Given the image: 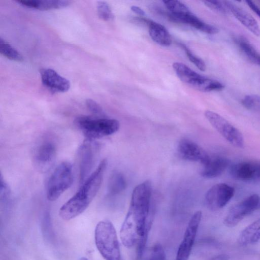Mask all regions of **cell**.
I'll return each instance as SVG.
<instances>
[{
    "instance_id": "5bb4252c",
    "label": "cell",
    "mask_w": 260,
    "mask_h": 260,
    "mask_svg": "<svg viewBox=\"0 0 260 260\" xmlns=\"http://www.w3.org/2000/svg\"><path fill=\"white\" fill-rule=\"evenodd\" d=\"M40 75L43 85L53 92H66L70 88V81L52 69H42Z\"/></svg>"
},
{
    "instance_id": "2e32d148",
    "label": "cell",
    "mask_w": 260,
    "mask_h": 260,
    "mask_svg": "<svg viewBox=\"0 0 260 260\" xmlns=\"http://www.w3.org/2000/svg\"><path fill=\"white\" fill-rule=\"evenodd\" d=\"M172 66L176 74L181 81L200 91L206 77L197 73L181 62H175Z\"/></svg>"
},
{
    "instance_id": "d6a6232c",
    "label": "cell",
    "mask_w": 260,
    "mask_h": 260,
    "mask_svg": "<svg viewBox=\"0 0 260 260\" xmlns=\"http://www.w3.org/2000/svg\"><path fill=\"white\" fill-rule=\"evenodd\" d=\"M86 105L88 110L96 115L103 116L104 115L103 110L101 106L92 99L86 101Z\"/></svg>"
},
{
    "instance_id": "8fae6325",
    "label": "cell",
    "mask_w": 260,
    "mask_h": 260,
    "mask_svg": "<svg viewBox=\"0 0 260 260\" xmlns=\"http://www.w3.org/2000/svg\"><path fill=\"white\" fill-rule=\"evenodd\" d=\"M231 176L235 179L244 182H260V162L243 161L231 166Z\"/></svg>"
},
{
    "instance_id": "cb8c5ba5",
    "label": "cell",
    "mask_w": 260,
    "mask_h": 260,
    "mask_svg": "<svg viewBox=\"0 0 260 260\" xmlns=\"http://www.w3.org/2000/svg\"><path fill=\"white\" fill-rule=\"evenodd\" d=\"M0 52L10 60L17 61L23 60V57L21 54L2 37L0 38Z\"/></svg>"
},
{
    "instance_id": "9c48e42d",
    "label": "cell",
    "mask_w": 260,
    "mask_h": 260,
    "mask_svg": "<svg viewBox=\"0 0 260 260\" xmlns=\"http://www.w3.org/2000/svg\"><path fill=\"white\" fill-rule=\"evenodd\" d=\"M56 154V147L53 143L44 141L34 150L32 160L35 167L42 173L48 171L55 162Z\"/></svg>"
},
{
    "instance_id": "8d00e7d4",
    "label": "cell",
    "mask_w": 260,
    "mask_h": 260,
    "mask_svg": "<svg viewBox=\"0 0 260 260\" xmlns=\"http://www.w3.org/2000/svg\"><path fill=\"white\" fill-rule=\"evenodd\" d=\"M230 257L226 254H220L213 257L211 260H229Z\"/></svg>"
},
{
    "instance_id": "4dcf8cb0",
    "label": "cell",
    "mask_w": 260,
    "mask_h": 260,
    "mask_svg": "<svg viewBox=\"0 0 260 260\" xmlns=\"http://www.w3.org/2000/svg\"><path fill=\"white\" fill-rule=\"evenodd\" d=\"M202 2L207 7L212 9V10L222 13L223 14H226L229 12V11L226 7L223 1H203Z\"/></svg>"
},
{
    "instance_id": "ac0fdd59",
    "label": "cell",
    "mask_w": 260,
    "mask_h": 260,
    "mask_svg": "<svg viewBox=\"0 0 260 260\" xmlns=\"http://www.w3.org/2000/svg\"><path fill=\"white\" fill-rule=\"evenodd\" d=\"M230 165V161L223 156L211 157L203 165L201 175L206 178H214L220 176Z\"/></svg>"
},
{
    "instance_id": "836d02e7",
    "label": "cell",
    "mask_w": 260,
    "mask_h": 260,
    "mask_svg": "<svg viewBox=\"0 0 260 260\" xmlns=\"http://www.w3.org/2000/svg\"><path fill=\"white\" fill-rule=\"evenodd\" d=\"M0 180V198L1 201H5L8 199L10 195V188L3 178L2 174Z\"/></svg>"
},
{
    "instance_id": "5b68a950",
    "label": "cell",
    "mask_w": 260,
    "mask_h": 260,
    "mask_svg": "<svg viewBox=\"0 0 260 260\" xmlns=\"http://www.w3.org/2000/svg\"><path fill=\"white\" fill-rule=\"evenodd\" d=\"M73 182L72 166L63 161L55 169L47 184L46 196L48 200H56L71 187Z\"/></svg>"
},
{
    "instance_id": "603a6c76",
    "label": "cell",
    "mask_w": 260,
    "mask_h": 260,
    "mask_svg": "<svg viewBox=\"0 0 260 260\" xmlns=\"http://www.w3.org/2000/svg\"><path fill=\"white\" fill-rule=\"evenodd\" d=\"M126 186V180L123 174L114 171L111 174L108 180L107 194L109 196L117 195L125 189Z\"/></svg>"
},
{
    "instance_id": "4316f807",
    "label": "cell",
    "mask_w": 260,
    "mask_h": 260,
    "mask_svg": "<svg viewBox=\"0 0 260 260\" xmlns=\"http://www.w3.org/2000/svg\"><path fill=\"white\" fill-rule=\"evenodd\" d=\"M241 103L248 110L260 113V96L255 94L246 95L243 98Z\"/></svg>"
},
{
    "instance_id": "8992f818",
    "label": "cell",
    "mask_w": 260,
    "mask_h": 260,
    "mask_svg": "<svg viewBox=\"0 0 260 260\" xmlns=\"http://www.w3.org/2000/svg\"><path fill=\"white\" fill-rule=\"evenodd\" d=\"M205 116L211 125L231 144L237 148H243L244 139L241 132L218 113L207 110Z\"/></svg>"
},
{
    "instance_id": "7402d4cb",
    "label": "cell",
    "mask_w": 260,
    "mask_h": 260,
    "mask_svg": "<svg viewBox=\"0 0 260 260\" xmlns=\"http://www.w3.org/2000/svg\"><path fill=\"white\" fill-rule=\"evenodd\" d=\"M260 240V218L248 225L240 233V243L247 245L257 243Z\"/></svg>"
},
{
    "instance_id": "83f0119b",
    "label": "cell",
    "mask_w": 260,
    "mask_h": 260,
    "mask_svg": "<svg viewBox=\"0 0 260 260\" xmlns=\"http://www.w3.org/2000/svg\"><path fill=\"white\" fill-rule=\"evenodd\" d=\"M151 219L152 218H151L149 220H147L144 234L142 236L139 237L137 240L136 247V260H141L142 257L144 250L147 240L148 234L151 227Z\"/></svg>"
},
{
    "instance_id": "6da1fadb",
    "label": "cell",
    "mask_w": 260,
    "mask_h": 260,
    "mask_svg": "<svg viewBox=\"0 0 260 260\" xmlns=\"http://www.w3.org/2000/svg\"><path fill=\"white\" fill-rule=\"evenodd\" d=\"M107 166V160L103 159L77 192L61 207L59 215L62 219L71 220L87 208L101 187Z\"/></svg>"
},
{
    "instance_id": "ffe728a7",
    "label": "cell",
    "mask_w": 260,
    "mask_h": 260,
    "mask_svg": "<svg viewBox=\"0 0 260 260\" xmlns=\"http://www.w3.org/2000/svg\"><path fill=\"white\" fill-rule=\"evenodd\" d=\"M142 20L148 26L149 35L154 42L162 46L172 44L171 36L165 26L152 20Z\"/></svg>"
},
{
    "instance_id": "d6986e66",
    "label": "cell",
    "mask_w": 260,
    "mask_h": 260,
    "mask_svg": "<svg viewBox=\"0 0 260 260\" xmlns=\"http://www.w3.org/2000/svg\"><path fill=\"white\" fill-rule=\"evenodd\" d=\"M120 236L122 243L127 248L132 247L139 238L136 223L128 213L121 225Z\"/></svg>"
},
{
    "instance_id": "4fadbf2b",
    "label": "cell",
    "mask_w": 260,
    "mask_h": 260,
    "mask_svg": "<svg viewBox=\"0 0 260 260\" xmlns=\"http://www.w3.org/2000/svg\"><path fill=\"white\" fill-rule=\"evenodd\" d=\"M179 156L183 159L198 161L205 165L210 155L198 144L191 140L184 139L180 141L177 148Z\"/></svg>"
},
{
    "instance_id": "74e56055",
    "label": "cell",
    "mask_w": 260,
    "mask_h": 260,
    "mask_svg": "<svg viewBox=\"0 0 260 260\" xmlns=\"http://www.w3.org/2000/svg\"><path fill=\"white\" fill-rule=\"evenodd\" d=\"M78 260H88V259L85 257L80 258Z\"/></svg>"
},
{
    "instance_id": "d4e9b609",
    "label": "cell",
    "mask_w": 260,
    "mask_h": 260,
    "mask_svg": "<svg viewBox=\"0 0 260 260\" xmlns=\"http://www.w3.org/2000/svg\"><path fill=\"white\" fill-rule=\"evenodd\" d=\"M241 49L253 62L260 66V53L246 40L241 39L238 41Z\"/></svg>"
},
{
    "instance_id": "e575fe53",
    "label": "cell",
    "mask_w": 260,
    "mask_h": 260,
    "mask_svg": "<svg viewBox=\"0 0 260 260\" xmlns=\"http://www.w3.org/2000/svg\"><path fill=\"white\" fill-rule=\"evenodd\" d=\"M246 3L249 8L260 18V8L251 1H246Z\"/></svg>"
},
{
    "instance_id": "52a82bcc",
    "label": "cell",
    "mask_w": 260,
    "mask_h": 260,
    "mask_svg": "<svg viewBox=\"0 0 260 260\" xmlns=\"http://www.w3.org/2000/svg\"><path fill=\"white\" fill-rule=\"evenodd\" d=\"M260 209V196L253 194L233 206L223 220L229 228L237 225L244 218Z\"/></svg>"
},
{
    "instance_id": "d590c367",
    "label": "cell",
    "mask_w": 260,
    "mask_h": 260,
    "mask_svg": "<svg viewBox=\"0 0 260 260\" xmlns=\"http://www.w3.org/2000/svg\"><path fill=\"white\" fill-rule=\"evenodd\" d=\"M131 9L134 13L141 15L143 16L145 15V12L140 7L136 6H132L131 7Z\"/></svg>"
},
{
    "instance_id": "44dd1931",
    "label": "cell",
    "mask_w": 260,
    "mask_h": 260,
    "mask_svg": "<svg viewBox=\"0 0 260 260\" xmlns=\"http://www.w3.org/2000/svg\"><path fill=\"white\" fill-rule=\"evenodd\" d=\"M16 2L23 7L42 11L66 7L71 3L64 0H17Z\"/></svg>"
},
{
    "instance_id": "7c38bea8",
    "label": "cell",
    "mask_w": 260,
    "mask_h": 260,
    "mask_svg": "<svg viewBox=\"0 0 260 260\" xmlns=\"http://www.w3.org/2000/svg\"><path fill=\"white\" fill-rule=\"evenodd\" d=\"M95 146L91 140L86 139L78 150L79 170V182L82 184L88 177L94 164L95 154Z\"/></svg>"
},
{
    "instance_id": "e0dca14e",
    "label": "cell",
    "mask_w": 260,
    "mask_h": 260,
    "mask_svg": "<svg viewBox=\"0 0 260 260\" xmlns=\"http://www.w3.org/2000/svg\"><path fill=\"white\" fill-rule=\"evenodd\" d=\"M170 19L173 22L188 24L197 29L209 34H215L218 32L216 27L207 24L191 12L186 14L174 15L169 13Z\"/></svg>"
},
{
    "instance_id": "f1b7e54d",
    "label": "cell",
    "mask_w": 260,
    "mask_h": 260,
    "mask_svg": "<svg viewBox=\"0 0 260 260\" xmlns=\"http://www.w3.org/2000/svg\"><path fill=\"white\" fill-rule=\"evenodd\" d=\"M96 9L99 18L104 21L112 20L114 15L109 5L105 1H99L97 3Z\"/></svg>"
},
{
    "instance_id": "30bf717a",
    "label": "cell",
    "mask_w": 260,
    "mask_h": 260,
    "mask_svg": "<svg viewBox=\"0 0 260 260\" xmlns=\"http://www.w3.org/2000/svg\"><path fill=\"white\" fill-rule=\"evenodd\" d=\"M202 218V212H196L189 221L177 252V260H187L191 252Z\"/></svg>"
},
{
    "instance_id": "484cf974",
    "label": "cell",
    "mask_w": 260,
    "mask_h": 260,
    "mask_svg": "<svg viewBox=\"0 0 260 260\" xmlns=\"http://www.w3.org/2000/svg\"><path fill=\"white\" fill-rule=\"evenodd\" d=\"M162 2L171 14L181 15L191 13L188 7L179 1H163Z\"/></svg>"
},
{
    "instance_id": "f546056e",
    "label": "cell",
    "mask_w": 260,
    "mask_h": 260,
    "mask_svg": "<svg viewBox=\"0 0 260 260\" xmlns=\"http://www.w3.org/2000/svg\"><path fill=\"white\" fill-rule=\"evenodd\" d=\"M180 47L185 52L188 59L193 63L200 70L205 71L206 70V64L204 61L200 58L197 57L190 50V49L184 44H179Z\"/></svg>"
},
{
    "instance_id": "3957f363",
    "label": "cell",
    "mask_w": 260,
    "mask_h": 260,
    "mask_svg": "<svg viewBox=\"0 0 260 260\" xmlns=\"http://www.w3.org/2000/svg\"><path fill=\"white\" fill-rule=\"evenodd\" d=\"M95 243L105 260H122L116 231L108 220L100 221L94 231Z\"/></svg>"
},
{
    "instance_id": "7a4b0ae2",
    "label": "cell",
    "mask_w": 260,
    "mask_h": 260,
    "mask_svg": "<svg viewBox=\"0 0 260 260\" xmlns=\"http://www.w3.org/2000/svg\"><path fill=\"white\" fill-rule=\"evenodd\" d=\"M152 190L151 182L146 180L136 186L132 192L127 213L136 223L139 237L145 232L150 210Z\"/></svg>"
},
{
    "instance_id": "1f68e13d",
    "label": "cell",
    "mask_w": 260,
    "mask_h": 260,
    "mask_svg": "<svg viewBox=\"0 0 260 260\" xmlns=\"http://www.w3.org/2000/svg\"><path fill=\"white\" fill-rule=\"evenodd\" d=\"M147 260H166L165 253L161 244L156 243L153 245Z\"/></svg>"
},
{
    "instance_id": "9a60e30c",
    "label": "cell",
    "mask_w": 260,
    "mask_h": 260,
    "mask_svg": "<svg viewBox=\"0 0 260 260\" xmlns=\"http://www.w3.org/2000/svg\"><path fill=\"white\" fill-rule=\"evenodd\" d=\"M223 2L229 12L255 36H260V27L258 23L250 13L232 2L223 1Z\"/></svg>"
},
{
    "instance_id": "f35d334b",
    "label": "cell",
    "mask_w": 260,
    "mask_h": 260,
    "mask_svg": "<svg viewBox=\"0 0 260 260\" xmlns=\"http://www.w3.org/2000/svg\"><path fill=\"white\" fill-rule=\"evenodd\" d=\"M175 260H177V259H175Z\"/></svg>"
},
{
    "instance_id": "ba28073f",
    "label": "cell",
    "mask_w": 260,
    "mask_h": 260,
    "mask_svg": "<svg viewBox=\"0 0 260 260\" xmlns=\"http://www.w3.org/2000/svg\"><path fill=\"white\" fill-rule=\"evenodd\" d=\"M235 194V188L225 183H219L212 186L207 191L205 202L212 210L224 207Z\"/></svg>"
},
{
    "instance_id": "277c9868",
    "label": "cell",
    "mask_w": 260,
    "mask_h": 260,
    "mask_svg": "<svg viewBox=\"0 0 260 260\" xmlns=\"http://www.w3.org/2000/svg\"><path fill=\"white\" fill-rule=\"evenodd\" d=\"M75 123L86 139L91 141L112 135L120 127L119 122L116 119L87 116L78 117Z\"/></svg>"
}]
</instances>
